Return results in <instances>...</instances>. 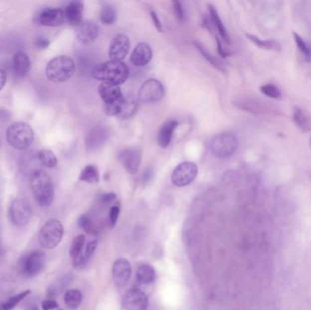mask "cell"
Instances as JSON below:
<instances>
[{"mask_svg":"<svg viewBox=\"0 0 311 310\" xmlns=\"http://www.w3.org/2000/svg\"><path fill=\"white\" fill-rule=\"evenodd\" d=\"M5 82H6V73L4 70L0 69V90L4 88Z\"/></svg>","mask_w":311,"mask_h":310,"instance_id":"cell-47","label":"cell"},{"mask_svg":"<svg viewBox=\"0 0 311 310\" xmlns=\"http://www.w3.org/2000/svg\"><path fill=\"white\" fill-rule=\"evenodd\" d=\"M197 174V166L195 163L189 161L182 162L172 172V183L178 187L187 186L196 178Z\"/></svg>","mask_w":311,"mask_h":310,"instance_id":"cell-10","label":"cell"},{"mask_svg":"<svg viewBox=\"0 0 311 310\" xmlns=\"http://www.w3.org/2000/svg\"><path fill=\"white\" fill-rule=\"evenodd\" d=\"M151 18L152 21L154 23V26H155L156 29H157V31L162 32V24H161L160 19L158 18L157 14L156 13L155 11H151Z\"/></svg>","mask_w":311,"mask_h":310,"instance_id":"cell-44","label":"cell"},{"mask_svg":"<svg viewBox=\"0 0 311 310\" xmlns=\"http://www.w3.org/2000/svg\"><path fill=\"white\" fill-rule=\"evenodd\" d=\"M30 310H38V308H36V307H34V308H32Z\"/></svg>","mask_w":311,"mask_h":310,"instance_id":"cell-49","label":"cell"},{"mask_svg":"<svg viewBox=\"0 0 311 310\" xmlns=\"http://www.w3.org/2000/svg\"><path fill=\"white\" fill-rule=\"evenodd\" d=\"M239 145L237 135L226 131L218 133L213 138L210 143V150L216 157L225 159L233 155Z\"/></svg>","mask_w":311,"mask_h":310,"instance_id":"cell-5","label":"cell"},{"mask_svg":"<svg viewBox=\"0 0 311 310\" xmlns=\"http://www.w3.org/2000/svg\"><path fill=\"white\" fill-rule=\"evenodd\" d=\"M155 279V269L151 265H141L137 270V279L142 284H151Z\"/></svg>","mask_w":311,"mask_h":310,"instance_id":"cell-29","label":"cell"},{"mask_svg":"<svg viewBox=\"0 0 311 310\" xmlns=\"http://www.w3.org/2000/svg\"></svg>","mask_w":311,"mask_h":310,"instance_id":"cell-51","label":"cell"},{"mask_svg":"<svg viewBox=\"0 0 311 310\" xmlns=\"http://www.w3.org/2000/svg\"><path fill=\"white\" fill-rule=\"evenodd\" d=\"M31 62L28 56L24 52H16L13 57V69L17 77H26L30 71Z\"/></svg>","mask_w":311,"mask_h":310,"instance_id":"cell-23","label":"cell"},{"mask_svg":"<svg viewBox=\"0 0 311 310\" xmlns=\"http://www.w3.org/2000/svg\"><path fill=\"white\" fill-rule=\"evenodd\" d=\"M100 20L105 25H112L117 19V12L111 5L105 4L100 10Z\"/></svg>","mask_w":311,"mask_h":310,"instance_id":"cell-34","label":"cell"},{"mask_svg":"<svg viewBox=\"0 0 311 310\" xmlns=\"http://www.w3.org/2000/svg\"><path fill=\"white\" fill-rule=\"evenodd\" d=\"M92 77L101 82H108L120 86L124 84L130 76V68L123 61L109 60L99 63L94 67Z\"/></svg>","mask_w":311,"mask_h":310,"instance_id":"cell-1","label":"cell"},{"mask_svg":"<svg viewBox=\"0 0 311 310\" xmlns=\"http://www.w3.org/2000/svg\"><path fill=\"white\" fill-rule=\"evenodd\" d=\"M239 109L254 115H277L279 109L275 105L259 98H240L234 102Z\"/></svg>","mask_w":311,"mask_h":310,"instance_id":"cell-9","label":"cell"},{"mask_svg":"<svg viewBox=\"0 0 311 310\" xmlns=\"http://www.w3.org/2000/svg\"><path fill=\"white\" fill-rule=\"evenodd\" d=\"M58 309V303L53 299H47L42 302V310H53Z\"/></svg>","mask_w":311,"mask_h":310,"instance_id":"cell-43","label":"cell"},{"mask_svg":"<svg viewBox=\"0 0 311 310\" xmlns=\"http://www.w3.org/2000/svg\"><path fill=\"white\" fill-rule=\"evenodd\" d=\"M153 175H154L153 170H152V169H148V170L146 171V173L144 174V176H143L144 181H145V182H149V181H151V178L153 177Z\"/></svg>","mask_w":311,"mask_h":310,"instance_id":"cell-48","label":"cell"},{"mask_svg":"<svg viewBox=\"0 0 311 310\" xmlns=\"http://www.w3.org/2000/svg\"><path fill=\"white\" fill-rule=\"evenodd\" d=\"M30 293H31V290H26L25 291H22L18 294L15 295V296H12L7 300L0 303V310H14L16 306L18 305L21 301L25 300Z\"/></svg>","mask_w":311,"mask_h":310,"instance_id":"cell-31","label":"cell"},{"mask_svg":"<svg viewBox=\"0 0 311 310\" xmlns=\"http://www.w3.org/2000/svg\"><path fill=\"white\" fill-rule=\"evenodd\" d=\"M76 71V65L68 56H57L52 58L46 67L47 78L55 83H62L71 78Z\"/></svg>","mask_w":311,"mask_h":310,"instance_id":"cell-3","label":"cell"},{"mask_svg":"<svg viewBox=\"0 0 311 310\" xmlns=\"http://www.w3.org/2000/svg\"><path fill=\"white\" fill-rule=\"evenodd\" d=\"M215 36V38H216V41H217V45H218V54L220 55V57H228L229 56H231V52L228 51L225 47H224L223 44H222V42H221V39L219 38V36H218V34H215L214 35Z\"/></svg>","mask_w":311,"mask_h":310,"instance_id":"cell-42","label":"cell"},{"mask_svg":"<svg viewBox=\"0 0 311 310\" xmlns=\"http://www.w3.org/2000/svg\"><path fill=\"white\" fill-rule=\"evenodd\" d=\"M293 121L296 126L303 132L311 131V116L305 109L296 107L293 109Z\"/></svg>","mask_w":311,"mask_h":310,"instance_id":"cell-25","label":"cell"},{"mask_svg":"<svg viewBox=\"0 0 311 310\" xmlns=\"http://www.w3.org/2000/svg\"><path fill=\"white\" fill-rule=\"evenodd\" d=\"M85 237L83 235H78L72 240V243L69 248V255L73 259V265L76 268L84 266L83 248L85 245Z\"/></svg>","mask_w":311,"mask_h":310,"instance_id":"cell-22","label":"cell"},{"mask_svg":"<svg viewBox=\"0 0 311 310\" xmlns=\"http://www.w3.org/2000/svg\"><path fill=\"white\" fill-rule=\"evenodd\" d=\"M194 45H195V47H196L197 50L201 53V55H202L203 57H205L207 61L212 65L213 67H215V68H217L218 70L221 71V72H227V69H226V67L224 66L222 61L219 60V59L215 57V56H213L212 54L208 51L207 48L204 47L201 43L195 42Z\"/></svg>","mask_w":311,"mask_h":310,"instance_id":"cell-28","label":"cell"},{"mask_svg":"<svg viewBox=\"0 0 311 310\" xmlns=\"http://www.w3.org/2000/svg\"><path fill=\"white\" fill-rule=\"evenodd\" d=\"M99 94L105 105L117 103L124 98L120 86L111 83L101 82L99 87Z\"/></svg>","mask_w":311,"mask_h":310,"instance_id":"cell-18","label":"cell"},{"mask_svg":"<svg viewBox=\"0 0 311 310\" xmlns=\"http://www.w3.org/2000/svg\"><path fill=\"white\" fill-rule=\"evenodd\" d=\"M38 160L40 164L47 168H53L57 164V158L56 155L49 150H42L38 152Z\"/></svg>","mask_w":311,"mask_h":310,"instance_id":"cell-33","label":"cell"},{"mask_svg":"<svg viewBox=\"0 0 311 310\" xmlns=\"http://www.w3.org/2000/svg\"><path fill=\"white\" fill-rule=\"evenodd\" d=\"M29 186L37 204L41 207H49L54 200L55 187L47 172L36 170L29 179Z\"/></svg>","mask_w":311,"mask_h":310,"instance_id":"cell-2","label":"cell"},{"mask_svg":"<svg viewBox=\"0 0 311 310\" xmlns=\"http://www.w3.org/2000/svg\"><path fill=\"white\" fill-rule=\"evenodd\" d=\"M83 295L78 290H69L64 295L65 304L70 310H76L81 304Z\"/></svg>","mask_w":311,"mask_h":310,"instance_id":"cell-30","label":"cell"},{"mask_svg":"<svg viewBox=\"0 0 311 310\" xmlns=\"http://www.w3.org/2000/svg\"><path fill=\"white\" fill-rule=\"evenodd\" d=\"M65 21V11L61 8H47L42 11L37 16V22L41 26L57 27L62 26Z\"/></svg>","mask_w":311,"mask_h":310,"instance_id":"cell-16","label":"cell"},{"mask_svg":"<svg viewBox=\"0 0 311 310\" xmlns=\"http://www.w3.org/2000/svg\"><path fill=\"white\" fill-rule=\"evenodd\" d=\"M165 95L163 84L157 80L151 78L147 80L140 88L139 98L143 103H156L161 100Z\"/></svg>","mask_w":311,"mask_h":310,"instance_id":"cell-11","label":"cell"},{"mask_svg":"<svg viewBox=\"0 0 311 310\" xmlns=\"http://www.w3.org/2000/svg\"><path fill=\"white\" fill-rule=\"evenodd\" d=\"M116 197H117V196H116L115 193H107V194H104V195L101 196L100 200L105 205H109L111 202L114 201Z\"/></svg>","mask_w":311,"mask_h":310,"instance_id":"cell-45","label":"cell"},{"mask_svg":"<svg viewBox=\"0 0 311 310\" xmlns=\"http://www.w3.org/2000/svg\"><path fill=\"white\" fill-rule=\"evenodd\" d=\"M247 37L250 41L254 43L256 46L263 48L266 50H275V51H280L281 50V44L278 40L275 39H260L259 36H255L252 34H246Z\"/></svg>","mask_w":311,"mask_h":310,"instance_id":"cell-27","label":"cell"},{"mask_svg":"<svg viewBox=\"0 0 311 310\" xmlns=\"http://www.w3.org/2000/svg\"><path fill=\"white\" fill-rule=\"evenodd\" d=\"M124 306L126 310H147L149 306L148 297L141 290H130L125 297Z\"/></svg>","mask_w":311,"mask_h":310,"instance_id":"cell-15","label":"cell"},{"mask_svg":"<svg viewBox=\"0 0 311 310\" xmlns=\"http://www.w3.org/2000/svg\"><path fill=\"white\" fill-rule=\"evenodd\" d=\"M61 310V309H58V310Z\"/></svg>","mask_w":311,"mask_h":310,"instance_id":"cell-50","label":"cell"},{"mask_svg":"<svg viewBox=\"0 0 311 310\" xmlns=\"http://www.w3.org/2000/svg\"><path fill=\"white\" fill-rule=\"evenodd\" d=\"M108 139V132L103 128H96L95 130L88 133L86 145L89 150H96L101 145H103Z\"/></svg>","mask_w":311,"mask_h":310,"instance_id":"cell-26","label":"cell"},{"mask_svg":"<svg viewBox=\"0 0 311 310\" xmlns=\"http://www.w3.org/2000/svg\"><path fill=\"white\" fill-rule=\"evenodd\" d=\"M142 159V152L140 148L130 147L121 151L120 154V161L125 169L130 174L135 175L140 169Z\"/></svg>","mask_w":311,"mask_h":310,"instance_id":"cell-12","label":"cell"},{"mask_svg":"<svg viewBox=\"0 0 311 310\" xmlns=\"http://www.w3.org/2000/svg\"><path fill=\"white\" fill-rule=\"evenodd\" d=\"M177 126H178V122L175 119H172V120H168L165 122L161 127L158 135H157V143L162 149H166L168 146L170 145L172 137Z\"/></svg>","mask_w":311,"mask_h":310,"instance_id":"cell-21","label":"cell"},{"mask_svg":"<svg viewBox=\"0 0 311 310\" xmlns=\"http://www.w3.org/2000/svg\"><path fill=\"white\" fill-rule=\"evenodd\" d=\"M84 4L81 1H72L65 10L66 20L70 26H78L83 22Z\"/></svg>","mask_w":311,"mask_h":310,"instance_id":"cell-20","label":"cell"},{"mask_svg":"<svg viewBox=\"0 0 311 310\" xmlns=\"http://www.w3.org/2000/svg\"><path fill=\"white\" fill-rule=\"evenodd\" d=\"M137 109V102L135 99L132 98H125L124 103L121 109V112L119 115V118L121 119H129L135 114Z\"/></svg>","mask_w":311,"mask_h":310,"instance_id":"cell-36","label":"cell"},{"mask_svg":"<svg viewBox=\"0 0 311 310\" xmlns=\"http://www.w3.org/2000/svg\"><path fill=\"white\" fill-rule=\"evenodd\" d=\"M63 235L64 228L61 222L57 219H49L43 225L40 229L38 240L43 248L53 249L60 243Z\"/></svg>","mask_w":311,"mask_h":310,"instance_id":"cell-6","label":"cell"},{"mask_svg":"<svg viewBox=\"0 0 311 310\" xmlns=\"http://www.w3.org/2000/svg\"><path fill=\"white\" fill-rule=\"evenodd\" d=\"M112 277L118 288H124L131 277V265L129 260L125 259L116 260L112 267Z\"/></svg>","mask_w":311,"mask_h":310,"instance_id":"cell-14","label":"cell"},{"mask_svg":"<svg viewBox=\"0 0 311 310\" xmlns=\"http://www.w3.org/2000/svg\"><path fill=\"white\" fill-rule=\"evenodd\" d=\"M207 6H208V11H209V18H210L214 28L216 29V32L218 33V36L223 39L224 41L229 44L230 43L229 35H228L226 27L224 26L223 22L219 17L218 11L215 8V6L211 4H208Z\"/></svg>","mask_w":311,"mask_h":310,"instance_id":"cell-24","label":"cell"},{"mask_svg":"<svg viewBox=\"0 0 311 310\" xmlns=\"http://www.w3.org/2000/svg\"><path fill=\"white\" fill-rule=\"evenodd\" d=\"M5 138L12 148L17 150H27L34 141V131L31 126L26 122H15L7 128Z\"/></svg>","mask_w":311,"mask_h":310,"instance_id":"cell-4","label":"cell"},{"mask_svg":"<svg viewBox=\"0 0 311 310\" xmlns=\"http://www.w3.org/2000/svg\"><path fill=\"white\" fill-rule=\"evenodd\" d=\"M98 246V241L97 240H93V241H90L88 242L87 245V248H86V251L83 255V263L84 265H86L89 259H91V257L93 256L94 252L97 248Z\"/></svg>","mask_w":311,"mask_h":310,"instance_id":"cell-39","label":"cell"},{"mask_svg":"<svg viewBox=\"0 0 311 310\" xmlns=\"http://www.w3.org/2000/svg\"><path fill=\"white\" fill-rule=\"evenodd\" d=\"M261 93L264 94L266 97L272 99H280L282 98V92L280 88L274 84H266L260 87Z\"/></svg>","mask_w":311,"mask_h":310,"instance_id":"cell-37","label":"cell"},{"mask_svg":"<svg viewBox=\"0 0 311 310\" xmlns=\"http://www.w3.org/2000/svg\"><path fill=\"white\" fill-rule=\"evenodd\" d=\"M152 58V49L149 44L141 42L137 45L131 54L130 61L135 67H145L151 62Z\"/></svg>","mask_w":311,"mask_h":310,"instance_id":"cell-19","label":"cell"},{"mask_svg":"<svg viewBox=\"0 0 311 310\" xmlns=\"http://www.w3.org/2000/svg\"><path fill=\"white\" fill-rule=\"evenodd\" d=\"M46 267L45 254L34 250L19 259V270L25 278L31 279L40 274Z\"/></svg>","mask_w":311,"mask_h":310,"instance_id":"cell-7","label":"cell"},{"mask_svg":"<svg viewBox=\"0 0 311 310\" xmlns=\"http://www.w3.org/2000/svg\"><path fill=\"white\" fill-rule=\"evenodd\" d=\"M99 35V27L94 21H83L76 26V36L83 44H90L95 41Z\"/></svg>","mask_w":311,"mask_h":310,"instance_id":"cell-17","label":"cell"},{"mask_svg":"<svg viewBox=\"0 0 311 310\" xmlns=\"http://www.w3.org/2000/svg\"><path fill=\"white\" fill-rule=\"evenodd\" d=\"M78 225L80 228H83L84 230L88 234H95L96 229L91 222V219L87 215H82L78 218Z\"/></svg>","mask_w":311,"mask_h":310,"instance_id":"cell-38","label":"cell"},{"mask_svg":"<svg viewBox=\"0 0 311 310\" xmlns=\"http://www.w3.org/2000/svg\"><path fill=\"white\" fill-rule=\"evenodd\" d=\"M79 180L87 182L89 184L98 183L99 181V169L93 165L85 166L79 175Z\"/></svg>","mask_w":311,"mask_h":310,"instance_id":"cell-32","label":"cell"},{"mask_svg":"<svg viewBox=\"0 0 311 310\" xmlns=\"http://www.w3.org/2000/svg\"><path fill=\"white\" fill-rule=\"evenodd\" d=\"M293 36H294V40L296 42V45L298 48L300 49L301 54L303 55V57H305L306 61L311 62V45H310L306 40H304V38L302 36H300L298 33L293 32Z\"/></svg>","mask_w":311,"mask_h":310,"instance_id":"cell-35","label":"cell"},{"mask_svg":"<svg viewBox=\"0 0 311 310\" xmlns=\"http://www.w3.org/2000/svg\"><path fill=\"white\" fill-rule=\"evenodd\" d=\"M10 221L18 228H26L32 217L31 207L24 199L16 198L11 202L8 210Z\"/></svg>","mask_w":311,"mask_h":310,"instance_id":"cell-8","label":"cell"},{"mask_svg":"<svg viewBox=\"0 0 311 310\" xmlns=\"http://www.w3.org/2000/svg\"><path fill=\"white\" fill-rule=\"evenodd\" d=\"M50 45V42L47 40V38H44V37H40V38H37L36 41V46L37 48L39 49H45L48 47V46Z\"/></svg>","mask_w":311,"mask_h":310,"instance_id":"cell-46","label":"cell"},{"mask_svg":"<svg viewBox=\"0 0 311 310\" xmlns=\"http://www.w3.org/2000/svg\"><path fill=\"white\" fill-rule=\"evenodd\" d=\"M172 9H173V13L176 16V19L178 21L184 20V10H183V7H182L181 3L178 2V1H173L172 2Z\"/></svg>","mask_w":311,"mask_h":310,"instance_id":"cell-41","label":"cell"},{"mask_svg":"<svg viewBox=\"0 0 311 310\" xmlns=\"http://www.w3.org/2000/svg\"><path fill=\"white\" fill-rule=\"evenodd\" d=\"M130 49V40L124 34H119L114 36L109 47L110 60L122 61Z\"/></svg>","mask_w":311,"mask_h":310,"instance_id":"cell-13","label":"cell"},{"mask_svg":"<svg viewBox=\"0 0 311 310\" xmlns=\"http://www.w3.org/2000/svg\"><path fill=\"white\" fill-rule=\"evenodd\" d=\"M120 207L118 205H115L110 208L109 211V223L110 228H114L115 225L117 224L119 215H120Z\"/></svg>","mask_w":311,"mask_h":310,"instance_id":"cell-40","label":"cell"}]
</instances>
